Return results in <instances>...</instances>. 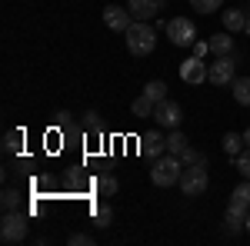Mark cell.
<instances>
[{"label": "cell", "mask_w": 250, "mask_h": 246, "mask_svg": "<svg viewBox=\"0 0 250 246\" xmlns=\"http://www.w3.org/2000/svg\"><path fill=\"white\" fill-rule=\"evenodd\" d=\"M244 229H247V233H250V213H247V220H244Z\"/></svg>", "instance_id": "34"}, {"label": "cell", "mask_w": 250, "mask_h": 246, "mask_svg": "<svg viewBox=\"0 0 250 246\" xmlns=\"http://www.w3.org/2000/svg\"><path fill=\"white\" fill-rule=\"evenodd\" d=\"M190 7L197 14H217L224 7V0H190Z\"/></svg>", "instance_id": "23"}, {"label": "cell", "mask_w": 250, "mask_h": 246, "mask_svg": "<svg viewBox=\"0 0 250 246\" xmlns=\"http://www.w3.org/2000/svg\"><path fill=\"white\" fill-rule=\"evenodd\" d=\"M224 223H227V233H233V236H237V233L244 229V216H233V213H227V216H224Z\"/></svg>", "instance_id": "28"}, {"label": "cell", "mask_w": 250, "mask_h": 246, "mask_svg": "<svg viewBox=\"0 0 250 246\" xmlns=\"http://www.w3.org/2000/svg\"><path fill=\"white\" fill-rule=\"evenodd\" d=\"M230 87H233V103L250 107V76H237Z\"/></svg>", "instance_id": "16"}, {"label": "cell", "mask_w": 250, "mask_h": 246, "mask_svg": "<svg viewBox=\"0 0 250 246\" xmlns=\"http://www.w3.org/2000/svg\"><path fill=\"white\" fill-rule=\"evenodd\" d=\"M187 147H190V140H187V136L180 133V127H177V130H173L170 136H167V153H173V156H180V153L187 150Z\"/></svg>", "instance_id": "18"}, {"label": "cell", "mask_w": 250, "mask_h": 246, "mask_svg": "<svg viewBox=\"0 0 250 246\" xmlns=\"http://www.w3.org/2000/svg\"><path fill=\"white\" fill-rule=\"evenodd\" d=\"M154 47H157L154 27L147 20H134V27L127 30V50L134 57H147V54H154Z\"/></svg>", "instance_id": "1"}, {"label": "cell", "mask_w": 250, "mask_h": 246, "mask_svg": "<svg viewBox=\"0 0 250 246\" xmlns=\"http://www.w3.org/2000/svg\"><path fill=\"white\" fill-rule=\"evenodd\" d=\"M207 43H210V54H217V57L233 54V34H230V30H227V34H213Z\"/></svg>", "instance_id": "13"}, {"label": "cell", "mask_w": 250, "mask_h": 246, "mask_svg": "<svg viewBox=\"0 0 250 246\" xmlns=\"http://www.w3.org/2000/svg\"><path fill=\"white\" fill-rule=\"evenodd\" d=\"M164 150H167V136H160V133H144L140 136V153L147 156V160H157V156H164Z\"/></svg>", "instance_id": "10"}, {"label": "cell", "mask_w": 250, "mask_h": 246, "mask_svg": "<svg viewBox=\"0 0 250 246\" xmlns=\"http://www.w3.org/2000/svg\"><path fill=\"white\" fill-rule=\"evenodd\" d=\"M233 167H237V173H240L244 180H250V147L244 153H237V156H233Z\"/></svg>", "instance_id": "25"}, {"label": "cell", "mask_w": 250, "mask_h": 246, "mask_svg": "<svg viewBox=\"0 0 250 246\" xmlns=\"http://www.w3.org/2000/svg\"><path fill=\"white\" fill-rule=\"evenodd\" d=\"M144 94L150 96L154 103H160V100H167V83H164V80H150V83L144 87Z\"/></svg>", "instance_id": "22"}, {"label": "cell", "mask_w": 250, "mask_h": 246, "mask_svg": "<svg viewBox=\"0 0 250 246\" xmlns=\"http://www.w3.org/2000/svg\"><path fill=\"white\" fill-rule=\"evenodd\" d=\"M220 143H224V153H227V156H237V153H244L247 150V143H244V133H224V140H220Z\"/></svg>", "instance_id": "15"}, {"label": "cell", "mask_w": 250, "mask_h": 246, "mask_svg": "<svg viewBox=\"0 0 250 246\" xmlns=\"http://www.w3.org/2000/svg\"><path fill=\"white\" fill-rule=\"evenodd\" d=\"M94 187H97V193H100V196H114L120 183H117V176H114V173H100Z\"/></svg>", "instance_id": "17"}, {"label": "cell", "mask_w": 250, "mask_h": 246, "mask_svg": "<svg viewBox=\"0 0 250 246\" xmlns=\"http://www.w3.org/2000/svg\"><path fill=\"white\" fill-rule=\"evenodd\" d=\"M167 37L173 47H193L197 43V23L190 17H173L167 23Z\"/></svg>", "instance_id": "4"}, {"label": "cell", "mask_w": 250, "mask_h": 246, "mask_svg": "<svg viewBox=\"0 0 250 246\" xmlns=\"http://www.w3.org/2000/svg\"><path fill=\"white\" fill-rule=\"evenodd\" d=\"M230 203H240V207H250V180H244L240 187L230 193Z\"/></svg>", "instance_id": "24"}, {"label": "cell", "mask_w": 250, "mask_h": 246, "mask_svg": "<svg viewBox=\"0 0 250 246\" xmlns=\"http://www.w3.org/2000/svg\"><path fill=\"white\" fill-rule=\"evenodd\" d=\"M67 243H70V246H90V243H94V236H90V233H70Z\"/></svg>", "instance_id": "29"}, {"label": "cell", "mask_w": 250, "mask_h": 246, "mask_svg": "<svg viewBox=\"0 0 250 246\" xmlns=\"http://www.w3.org/2000/svg\"><path fill=\"white\" fill-rule=\"evenodd\" d=\"M3 150L7 153H20L23 150V130H7L3 133Z\"/></svg>", "instance_id": "19"}, {"label": "cell", "mask_w": 250, "mask_h": 246, "mask_svg": "<svg viewBox=\"0 0 250 246\" xmlns=\"http://www.w3.org/2000/svg\"><path fill=\"white\" fill-rule=\"evenodd\" d=\"M233 67H237L233 57H230V54H224V57H217L210 67H207V80H210L213 87H230L233 80H237V76H233Z\"/></svg>", "instance_id": "6"}, {"label": "cell", "mask_w": 250, "mask_h": 246, "mask_svg": "<svg viewBox=\"0 0 250 246\" xmlns=\"http://www.w3.org/2000/svg\"><path fill=\"white\" fill-rule=\"evenodd\" d=\"M20 189H3V196H0V203H3V213L7 209H20Z\"/></svg>", "instance_id": "26"}, {"label": "cell", "mask_w": 250, "mask_h": 246, "mask_svg": "<svg viewBox=\"0 0 250 246\" xmlns=\"http://www.w3.org/2000/svg\"><path fill=\"white\" fill-rule=\"evenodd\" d=\"M220 20H224V30H230V34H240L244 30V23H247V10H224L220 14Z\"/></svg>", "instance_id": "12"}, {"label": "cell", "mask_w": 250, "mask_h": 246, "mask_svg": "<svg viewBox=\"0 0 250 246\" xmlns=\"http://www.w3.org/2000/svg\"><path fill=\"white\" fill-rule=\"evenodd\" d=\"M207 183H210L207 167H184V173H180V193H184V196H200V193H207Z\"/></svg>", "instance_id": "5"}, {"label": "cell", "mask_w": 250, "mask_h": 246, "mask_svg": "<svg viewBox=\"0 0 250 246\" xmlns=\"http://www.w3.org/2000/svg\"><path fill=\"white\" fill-rule=\"evenodd\" d=\"M180 120H184L180 103H173V100H160V103H157V110H154V123H157V127L177 130V127H180Z\"/></svg>", "instance_id": "7"}, {"label": "cell", "mask_w": 250, "mask_h": 246, "mask_svg": "<svg viewBox=\"0 0 250 246\" xmlns=\"http://www.w3.org/2000/svg\"><path fill=\"white\" fill-rule=\"evenodd\" d=\"M57 127L70 130V110H60V114H57Z\"/></svg>", "instance_id": "31"}, {"label": "cell", "mask_w": 250, "mask_h": 246, "mask_svg": "<svg viewBox=\"0 0 250 246\" xmlns=\"http://www.w3.org/2000/svg\"><path fill=\"white\" fill-rule=\"evenodd\" d=\"M0 240L3 243H23L27 240V216L20 209H7L0 220Z\"/></svg>", "instance_id": "3"}, {"label": "cell", "mask_w": 250, "mask_h": 246, "mask_svg": "<svg viewBox=\"0 0 250 246\" xmlns=\"http://www.w3.org/2000/svg\"><path fill=\"white\" fill-rule=\"evenodd\" d=\"M154 110H157V103H154V100H150L147 94L137 96L134 103H130V114H134L137 120H147V116H154Z\"/></svg>", "instance_id": "14"}, {"label": "cell", "mask_w": 250, "mask_h": 246, "mask_svg": "<svg viewBox=\"0 0 250 246\" xmlns=\"http://www.w3.org/2000/svg\"><path fill=\"white\" fill-rule=\"evenodd\" d=\"M180 80L184 83H204L207 80V63L204 57H187L180 63Z\"/></svg>", "instance_id": "9"}, {"label": "cell", "mask_w": 250, "mask_h": 246, "mask_svg": "<svg viewBox=\"0 0 250 246\" xmlns=\"http://www.w3.org/2000/svg\"><path fill=\"white\" fill-rule=\"evenodd\" d=\"M180 173H184V163H180V156H157L154 160V170H150V183L154 187H173V183H180Z\"/></svg>", "instance_id": "2"}, {"label": "cell", "mask_w": 250, "mask_h": 246, "mask_svg": "<svg viewBox=\"0 0 250 246\" xmlns=\"http://www.w3.org/2000/svg\"><path fill=\"white\" fill-rule=\"evenodd\" d=\"M180 163H184V167H207V156L200 150H193V147H187V150L180 153Z\"/></svg>", "instance_id": "20"}, {"label": "cell", "mask_w": 250, "mask_h": 246, "mask_svg": "<svg viewBox=\"0 0 250 246\" xmlns=\"http://www.w3.org/2000/svg\"><path fill=\"white\" fill-rule=\"evenodd\" d=\"M207 54H210V43L207 40H197L193 43V57H207Z\"/></svg>", "instance_id": "30"}, {"label": "cell", "mask_w": 250, "mask_h": 246, "mask_svg": "<svg viewBox=\"0 0 250 246\" xmlns=\"http://www.w3.org/2000/svg\"><path fill=\"white\" fill-rule=\"evenodd\" d=\"M244 143H247V147H250V127H247V130H244Z\"/></svg>", "instance_id": "33"}, {"label": "cell", "mask_w": 250, "mask_h": 246, "mask_svg": "<svg viewBox=\"0 0 250 246\" xmlns=\"http://www.w3.org/2000/svg\"><path fill=\"white\" fill-rule=\"evenodd\" d=\"M244 10H247V23H244V34L250 37V7H244Z\"/></svg>", "instance_id": "32"}, {"label": "cell", "mask_w": 250, "mask_h": 246, "mask_svg": "<svg viewBox=\"0 0 250 246\" xmlns=\"http://www.w3.org/2000/svg\"><path fill=\"white\" fill-rule=\"evenodd\" d=\"M104 23H107L114 34H127V30L134 27V14H130L127 7H117V3H110V7H104Z\"/></svg>", "instance_id": "8"}, {"label": "cell", "mask_w": 250, "mask_h": 246, "mask_svg": "<svg viewBox=\"0 0 250 246\" xmlns=\"http://www.w3.org/2000/svg\"><path fill=\"white\" fill-rule=\"evenodd\" d=\"M127 10L134 14V20H150L157 17V10H164V0H130Z\"/></svg>", "instance_id": "11"}, {"label": "cell", "mask_w": 250, "mask_h": 246, "mask_svg": "<svg viewBox=\"0 0 250 246\" xmlns=\"http://www.w3.org/2000/svg\"><path fill=\"white\" fill-rule=\"evenodd\" d=\"M83 127L90 133H100V114H97V110H87V114H83Z\"/></svg>", "instance_id": "27"}, {"label": "cell", "mask_w": 250, "mask_h": 246, "mask_svg": "<svg viewBox=\"0 0 250 246\" xmlns=\"http://www.w3.org/2000/svg\"><path fill=\"white\" fill-rule=\"evenodd\" d=\"M94 223H97L100 229L110 227V223H114V209L107 207V203H97V207H94Z\"/></svg>", "instance_id": "21"}]
</instances>
